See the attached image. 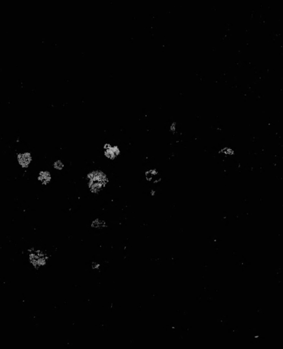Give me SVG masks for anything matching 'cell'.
Returning a JSON list of instances; mask_svg holds the SVG:
<instances>
[{"mask_svg":"<svg viewBox=\"0 0 283 349\" xmlns=\"http://www.w3.org/2000/svg\"><path fill=\"white\" fill-rule=\"evenodd\" d=\"M91 269L93 270H96V271H98L100 269V264L96 263V262H92V263H91Z\"/></svg>","mask_w":283,"mask_h":349,"instance_id":"10","label":"cell"},{"mask_svg":"<svg viewBox=\"0 0 283 349\" xmlns=\"http://www.w3.org/2000/svg\"><path fill=\"white\" fill-rule=\"evenodd\" d=\"M28 259L30 263L35 270L38 271L47 264L49 256L43 250L31 248L30 250H28Z\"/></svg>","mask_w":283,"mask_h":349,"instance_id":"2","label":"cell"},{"mask_svg":"<svg viewBox=\"0 0 283 349\" xmlns=\"http://www.w3.org/2000/svg\"><path fill=\"white\" fill-rule=\"evenodd\" d=\"M17 160L22 168H27L32 160V157L31 156V154L29 152L21 153L18 154Z\"/></svg>","mask_w":283,"mask_h":349,"instance_id":"5","label":"cell"},{"mask_svg":"<svg viewBox=\"0 0 283 349\" xmlns=\"http://www.w3.org/2000/svg\"><path fill=\"white\" fill-rule=\"evenodd\" d=\"M175 124H173V125L171 124V130L172 131V132H174V131L175 130Z\"/></svg>","mask_w":283,"mask_h":349,"instance_id":"11","label":"cell"},{"mask_svg":"<svg viewBox=\"0 0 283 349\" xmlns=\"http://www.w3.org/2000/svg\"><path fill=\"white\" fill-rule=\"evenodd\" d=\"M91 227L96 229H103L107 227L106 222L100 218H96L94 220L91 224Z\"/></svg>","mask_w":283,"mask_h":349,"instance_id":"8","label":"cell"},{"mask_svg":"<svg viewBox=\"0 0 283 349\" xmlns=\"http://www.w3.org/2000/svg\"><path fill=\"white\" fill-rule=\"evenodd\" d=\"M52 176L48 170H41L38 173V181L44 186L48 185L51 182Z\"/></svg>","mask_w":283,"mask_h":349,"instance_id":"6","label":"cell"},{"mask_svg":"<svg viewBox=\"0 0 283 349\" xmlns=\"http://www.w3.org/2000/svg\"><path fill=\"white\" fill-rule=\"evenodd\" d=\"M144 177L147 182L153 185H159L162 183V177L158 168H151L147 169L144 173Z\"/></svg>","mask_w":283,"mask_h":349,"instance_id":"3","label":"cell"},{"mask_svg":"<svg viewBox=\"0 0 283 349\" xmlns=\"http://www.w3.org/2000/svg\"><path fill=\"white\" fill-rule=\"evenodd\" d=\"M218 154L225 158H231L235 156L236 152L235 149L229 146L222 147L218 150Z\"/></svg>","mask_w":283,"mask_h":349,"instance_id":"7","label":"cell"},{"mask_svg":"<svg viewBox=\"0 0 283 349\" xmlns=\"http://www.w3.org/2000/svg\"><path fill=\"white\" fill-rule=\"evenodd\" d=\"M86 180L90 192L94 195H98L103 191L109 181L106 173L100 170H94L88 173L86 176Z\"/></svg>","mask_w":283,"mask_h":349,"instance_id":"1","label":"cell"},{"mask_svg":"<svg viewBox=\"0 0 283 349\" xmlns=\"http://www.w3.org/2000/svg\"><path fill=\"white\" fill-rule=\"evenodd\" d=\"M104 156L110 160H114L119 156L120 150L117 146H111L110 144H105L104 146Z\"/></svg>","mask_w":283,"mask_h":349,"instance_id":"4","label":"cell"},{"mask_svg":"<svg viewBox=\"0 0 283 349\" xmlns=\"http://www.w3.org/2000/svg\"><path fill=\"white\" fill-rule=\"evenodd\" d=\"M53 167L54 169L57 170H62L64 168V164L60 160H58L54 162V163L53 164Z\"/></svg>","mask_w":283,"mask_h":349,"instance_id":"9","label":"cell"}]
</instances>
